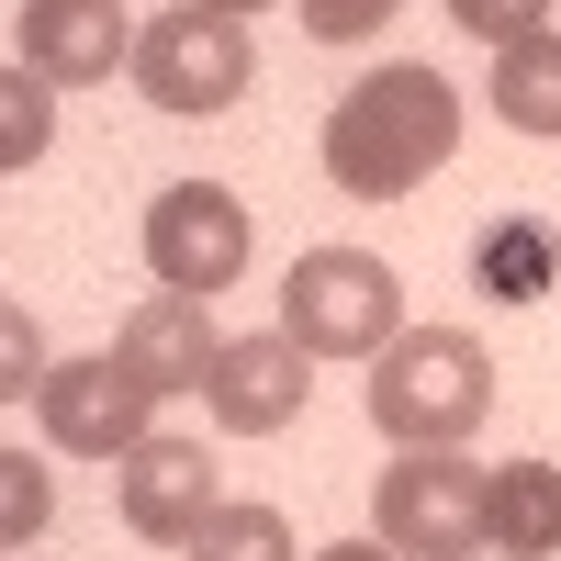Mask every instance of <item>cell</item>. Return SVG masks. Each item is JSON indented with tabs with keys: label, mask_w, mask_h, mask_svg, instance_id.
Instances as JSON below:
<instances>
[{
	"label": "cell",
	"mask_w": 561,
	"mask_h": 561,
	"mask_svg": "<svg viewBox=\"0 0 561 561\" xmlns=\"http://www.w3.org/2000/svg\"><path fill=\"white\" fill-rule=\"evenodd\" d=\"M460 147V90L438 68H370L359 90H337L325 102V180H337L348 203H404L415 180H438Z\"/></svg>",
	"instance_id": "1"
},
{
	"label": "cell",
	"mask_w": 561,
	"mask_h": 561,
	"mask_svg": "<svg viewBox=\"0 0 561 561\" xmlns=\"http://www.w3.org/2000/svg\"><path fill=\"white\" fill-rule=\"evenodd\" d=\"M483 415H494V359L460 325H404L370 359V427L393 449H460Z\"/></svg>",
	"instance_id": "2"
},
{
	"label": "cell",
	"mask_w": 561,
	"mask_h": 561,
	"mask_svg": "<svg viewBox=\"0 0 561 561\" xmlns=\"http://www.w3.org/2000/svg\"><path fill=\"white\" fill-rule=\"evenodd\" d=\"M280 337L304 359H382L404 337V280L370 248H304L280 280Z\"/></svg>",
	"instance_id": "3"
},
{
	"label": "cell",
	"mask_w": 561,
	"mask_h": 561,
	"mask_svg": "<svg viewBox=\"0 0 561 561\" xmlns=\"http://www.w3.org/2000/svg\"><path fill=\"white\" fill-rule=\"evenodd\" d=\"M135 90H147L158 113H225V102H248V23H225V12H203V0H180V12H158L147 34H135Z\"/></svg>",
	"instance_id": "4"
},
{
	"label": "cell",
	"mask_w": 561,
	"mask_h": 561,
	"mask_svg": "<svg viewBox=\"0 0 561 561\" xmlns=\"http://www.w3.org/2000/svg\"><path fill=\"white\" fill-rule=\"evenodd\" d=\"M370 528L404 561H472L483 550V472L449 460V449H404V460H382V483H370Z\"/></svg>",
	"instance_id": "5"
},
{
	"label": "cell",
	"mask_w": 561,
	"mask_h": 561,
	"mask_svg": "<svg viewBox=\"0 0 561 561\" xmlns=\"http://www.w3.org/2000/svg\"><path fill=\"white\" fill-rule=\"evenodd\" d=\"M248 248H259V225H248V203L225 180H169L147 203V270L169 293H192V304H214L225 280H248Z\"/></svg>",
	"instance_id": "6"
},
{
	"label": "cell",
	"mask_w": 561,
	"mask_h": 561,
	"mask_svg": "<svg viewBox=\"0 0 561 561\" xmlns=\"http://www.w3.org/2000/svg\"><path fill=\"white\" fill-rule=\"evenodd\" d=\"M34 415H45V438H57V449H79V460H124L135 438H158V393L135 382L113 348L57 359V370L34 382Z\"/></svg>",
	"instance_id": "7"
},
{
	"label": "cell",
	"mask_w": 561,
	"mask_h": 561,
	"mask_svg": "<svg viewBox=\"0 0 561 561\" xmlns=\"http://www.w3.org/2000/svg\"><path fill=\"white\" fill-rule=\"evenodd\" d=\"M113 505H124V528L135 539H158V550H192V528L214 517V460H203V438H135L124 460H113Z\"/></svg>",
	"instance_id": "8"
},
{
	"label": "cell",
	"mask_w": 561,
	"mask_h": 561,
	"mask_svg": "<svg viewBox=\"0 0 561 561\" xmlns=\"http://www.w3.org/2000/svg\"><path fill=\"white\" fill-rule=\"evenodd\" d=\"M203 404H214L225 438H280L314 404V370H304V348L280 337V325H270V337H225L214 370H203Z\"/></svg>",
	"instance_id": "9"
},
{
	"label": "cell",
	"mask_w": 561,
	"mask_h": 561,
	"mask_svg": "<svg viewBox=\"0 0 561 561\" xmlns=\"http://www.w3.org/2000/svg\"><path fill=\"white\" fill-rule=\"evenodd\" d=\"M135 57L124 34V0H23V68L57 79V90H102Z\"/></svg>",
	"instance_id": "10"
},
{
	"label": "cell",
	"mask_w": 561,
	"mask_h": 561,
	"mask_svg": "<svg viewBox=\"0 0 561 561\" xmlns=\"http://www.w3.org/2000/svg\"><path fill=\"white\" fill-rule=\"evenodd\" d=\"M214 348H225V337H214V314H203L192 293H147V304L124 314V337H113V359H124L158 404H169V393H203Z\"/></svg>",
	"instance_id": "11"
},
{
	"label": "cell",
	"mask_w": 561,
	"mask_h": 561,
	"mask_svg": "<svg viewBox=\"0 0 561 561\" xmlns=\"http://www.w3.org/2000/svg\"><path fill=\"white\" fill-rule=\"evenodd\" d=\"M483 550H505V561L561 550V460H494L483 472Z\"/></svg>",
	"instance_id": "12"
},
{
	"label": "cell",
	"mask_w": 561,
	"mask_h": 561,
	"mask_svg": "<svg viewBox=\"0 0 561 561\" xmlns=\"http://www.w3.org/2000/svg\"><path fill=\"white\" fill-rule=\"evenodd\" d=\"M483 102L517 124V135H561V34H517V45H494V90Z\"/></svg>",
	"instance_id": "13"
},
{
	"label": "cell",
	"mask_w": 561,
	"mask_h": 561,
	"mask_svg": "<svg viewBox=\"0 0 561 561\" xmlns=\"http://www.w3.org/2000/svg\"><path fill=\"white\" fill-rule=\"evenodd\" d=\"M45 147H57V79H34V68L12 57V68H0V180L34 169Z\"/></svg>",
	"instance_id": "14"
},
{
	"label": "cell",
	"mask_w": 561,
	"mask_h": 561,
	"mask_svg": "<svg viewBox=\"0 0 561 561\" xmlns=\"http://www.w3.org/2000/svg\"><path fill=\"white\" fill-rule=\"evenodd\" d=\"M180 561H304V550H293V517H280V505H214Z\"/></svg>",
	"instance_id": "15"
},
{
	"label": "cell",
	"mask_w": 561,
	"mask_h": 561,
	"mask_svg": "<svg viewBox=\"0 0 561 561\" xmlns=\"http://www.w3.org/2000/svg\"><path fill=\"white\" fill-rule=\"evenodd\" d=\"M45 517H57V472H45V460H23V449H0V550L45 539Z\"/></svg>",
	"instance_id": "16"
},
{
	"label": "cell",
	"mask_w": 561,
	"mask_h": 561,
	"mask_svg": "<svg viewBox=\"0 0 561 561\" xmlns=\"http://www.w3.org/2000/svg\"><path fill=\"white\" fill-rule=\"evenodd\" d=\"M45 370H57V348H45V325L23 314V304H0V404H23Z\"/></svg>",
	"instance_id": "17"
},
{
	"label": "cell",
	"mask_w": 561,
	"mask_h": 561,
	"mask_svg": "<svg viewBox=\"0 0 561 561\" xmlns=\"http://www.w3.org/2000/svg\"><path fill=\"white\" fill-rule=\"evenodd\" d=\"M550 12H561V0H449V23L483 34V45H517V34H539Z\"/></svg>",
	"instance_id": "18"
},
{
	"label": "cell",
	"mask_w": 561,
	"mask_h": 561,
	"mask_svg": "<svg viewBox=\"0 0 561 561\" xmlns=\"http://www.w3.org/2000/svg\"><path fill=\"white\" fill-rule=\"evenodd\" d=\"M293 12H304L314 45H370V34L393 23V0H293Z\"/></svg>",
	"instance_id": "19"
},
{
	"label": "cell",
	"mask_w": 561,
	"mask_h": 561,
	"mask_svg": "<svg viewBox=\"0 0 561 561\" xmlns=\"http://www.w3.org/2000/svg\"><path fill=\"white\" fill-rule=\"evenodd\" d=\"M528 270H539V237H505V248H494V293H539Z\"/></svg>",
	"instance_id": "20"
},
{
	"label": "cell",
	"mask_w": 561,
	"mask_h": 561,
	"mask_svg": "<svg viewBox=\"0 0 561 561\" xmlns=\"http://www.w3.org/2000/svg\"><path fill=\"white\" fill-rule=\"evenodd\" d=\"M304 561H404V550H382V539H337V550H304Z\"/></svg>",
	"instance_id": "21"
},
{
	"label": "cell",
	"mask_w": 561,
	"mask_h": 561,
	"mask_svg": "<svg viewBox=\"0 0 561 561\" xmlns=\"http://www.w3.org/2000/svg\"><path fill=\"white\" fill-rule=\"evenodd\" d=\"M203 12H225V23H248V12H280V0H203Z\"/></svg>",
	"instance_id": "22"
}]
</instances>
